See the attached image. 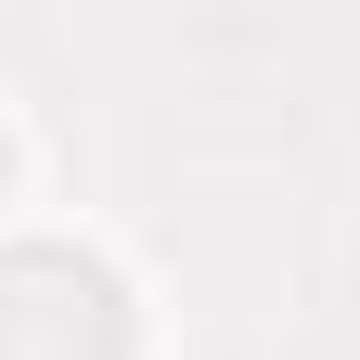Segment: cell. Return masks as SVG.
I'll use <instances>...</instances> for the list:
<instances>
[{
    "label": "cell",
    "instance_id": "6da1fadb",
    "mask_svg": "<svg viewBox=\"0 0 360 360\" xmlns=\"http://www.w3.org/2000/svg\"><path fill=\"white\" fill-rule=\"evenodd\" d=\"M142 309L90 245H0V360H129Z\"/></svg>",
    "mask_w": 360,
    "mask_h": 360
},
{
    "label": "cell",
    "instance_id": "7a4b0ae2",
    "mask_svg": "<svg viewBox=\"0 0 360 360\" xmlns=\"http://www.w3.org/2000/svg\"><path fill=\"white\" fill-rule=\"evenodd\" d=\"M13 167H26V142H13V116H0V206H13Z\"/></svg>",
    "mask_w": 360,
    "mask_h": 360
}]
</instances>
